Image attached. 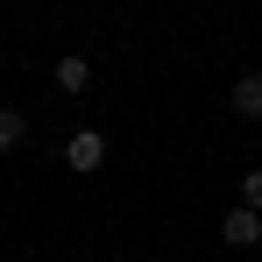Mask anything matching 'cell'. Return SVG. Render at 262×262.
Returning <instances> with one entry per match:
<instances>
[{"instance_id": "obj_1", "label": "cell", "mask_w": 262, "mask_h": 262, "mask_svg": "<svg viewBox=\"0 0 262 262\" xmlns=\"http://www.w3.org/2000/svg\"><path fill=\"white\" fill-rule=\"evenodd\" d=\"M64 163H71V170H99V163H106V135H71V142H64Z\"/></svg>"}, {"instance_id": "obj_2", "label": "cell", "mask_w": 262, "mask_h": 262, "mask_svg": "<svg viewBox=\"0 0 262 262\" xmlns=\"http://www.w3.org/2000/svg\"><path fill=\"white\" fill-rule=\"evenodd\" d=\"M220 234H227V248H255V241H262V213H255V206H234Z\"/></svg>"}, {"instance_id": "obj_3", "label": "cell", "mask_w": 262, "mask_h": 262, "mask_svg": "<svg viewBox=\"0 0 262 262\" xmlns=\"http://www.w3.org/2000/svg\"><path fill=\"white\" fill-rule=\"evenodd\" d=\"M227 106H234L241 121H262V71H241L234 92H227Z\"/></svg>"}, {"instance_id": "obj_4", "label": "cell", "mask_w": 262, "mask_h": 262, "mask_svg": "<svg viewBox=\"0 0 262 262\" xmlns=\"http://www.w3.org/2000/svg\"><path fill=\"white\" fill-rule=\"evenodd\" d=\"M92 85V64L85 57H57V92H85Z\"/></svg>"}, {"instance_id": "obj_5", "label": "cell", "mask_w": 262, "mask_h": 262, "mask_svg": "<svg viewBox=\"0 0 262 262\" xmlns=\"http://www.w3.org/2000/svg\"><path fill=\"white\" fill-rule=\"evenodd\" d=\"M21 135H29V114H14V106H0V156H7V149H14Z\"/></svg>"}, {"instance_id": "obj_6", "label": "cell", "mask_w": 262, "mask_h": 262, "mask_svg": "<svg viewBox=\"0 0 262 262\" xmlns=\"http://www.w3.org/2000/svg\"><path fill=\"white\" fill-rule=\"evenodd\" d=\"M241 206H255V213H262V170H248V177H241Z\"/></svg>"}]
</instances>
